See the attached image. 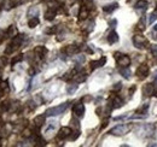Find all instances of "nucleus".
<instances>
[{"mask_svg":"<svg viewBox=\"0 0 157 147\" xmlns=\"http://www.w3.org/2000/svg\"><path fill=\"white\" fill-rule=\"evenodd\" d=\"M154 85L151 83H148L146 86L144 87V94L145 95H151V94H154Z\"/></svg>","mask_w":157,"mask_h":147,"instance_id":"obj_19","label":"nucleus"},{"mask_svg":"<svg viewBox=\"0 0 157 147\" xmlns=\"http://www.w3.org/2000/svg\"><path fill=\"white\" fill-rule=\"evenodd\" d=\"M125 118H127V115H123V116H119V117H115V121H119V119H125Z\"/></svg>","mask_w":157,"mask_h":147,"instance_id":"obj_28","label":"nucleus"},{"mask_svg":"<svg viewBox=\"0 0 157 147\" xmlns=\"http://www.w3.org/2000/svg\"><path fill=\"white\" fill-rule=\"evenodd\" d=\"M152 30H154V32H157V24H156V26L152 28Z\"/></svg>","mask_w":157,"mask_h":147,"instance_id":"obj_34","label":"nucleus"},{"mask_svg":"<svg viewBox=\"0 0 157 147\" xmlns=\"http://www.w3.org/2000/svg\"><path fill=\"white\" fill-rule=\"evenodd\" d=\"M134 7L137 10H146L148 7V1H145V0H139V1L134 5Z\"/></svg>","mask_w":157,"mask_h":147,"instance_id":"obj_18","label":"nucleus"},{"mask_svg":"<svg viewBox=\"0 0 157 147\" xmlns=\"http://www.w3.org/2000/svg\"><path fill=\"white\" fill-rule=\"evenodd\" d=\"M157 19V11H155V12H152L150 15V17H149V23L150 24H152V23L155 22Z\"/></svg>","mask_w":157,"mask_h":147,"instance_id":"obj_25","label":"nucleus"},{"mask_svg":"<svg viewBox=\"0 0 157 147\" xmlns=\"http://www.w3.org/2000/svg\"><path fill=\"white\" fill-rule=\"evenodd\" d=\"M45 117H46V116H44V115H39V116H36L35 118H34V124H35L36 127H41V126H44V124H45Z\"/></svg>","mask_w":157,"mask_h":147,"instance_id":"obj_14","label":"nucleus"},{"mask_svg":"<svg viewBox=\"0 0 157 147\" xmlns=\"http://www.w3.org/2000/svg\"><path fill=\"white\" fill-rule=\"evenodd\" d=\"M150 50H151V52H154V53H157V45H151Z\"/></svg>","mask_w":157,"mask_h":147,"instance_id":"obj_27","label":"nucleus"},{"mask_svg":"<svg viewBox=\"0 0 157 147\" xmlns=\"http://www.w3.org/2000/svg\"><path fill=\"white\" fill-rule=\"evenodd\" d=\"M3 35H4V32H3V30H0V44H1V42H3V40H4V36H3Z\"/></svg>","mask_w":157,"mask_h":147,"instance_id":"obj_29","label":"nucleus"},{"mask_svg":"<svg viewBox=\"0 0 157 147\" xmlns=\"http://www.w3.org/2000/svg\"><path fill=\"white\" fill-rule=\"evenodd\" d=\"M5 35H6V38H15L17 35V28L15 26H10L7 30L5 32Z\"/></svg>","mask_w":157,"mask_h":147,"instance_id":"obj_13","label":"nucleus"},{"mask_svg":"<svg viewBox=\"0 0 157 147\" xmlns=\"http://www.w3.org/2000/svg\"><path fill=\"white\" fill-rule=\"evenodd\" d=\"M77 85L76 83H74V85H71V86H68V88H67V92H68V94H74V92L77 89Z\"/></svg>","mask_w":157,"mask_h":147,"instance_id":"obj_23","label":"nucleus"},{"mask_svg":"<svg viewBox=\"0 0 157 147\" xmlns=\"http://www.w3.org/2000/svg\"><path fill=\"white\" fill-rule=\"evenodd\" d=\"M131 126H127V124H121V126H117V127H115L113 128L111 130H110V134H113V135H123L126 133H128L131 130Z\"/></svg>","mask_w":157,"mask_h":147,"instance_id":"obj_4","label":"nucleus"},{"mask_svg":"<svg viewBox=\"0 0 157 147\" xmlns=\"http://www.w3.org/2000/svg\"><path fill=\"white\" fill-rule=\"evenodd\" d=\"M154 94H155V97L157 98V87L155 88V91H154Z\"/></svg>","mask_w":157,"mask_h":147,"instance_id":"obj_33","label":"nucleus"},{"mask_svg":"<svg viewBox=\"0 0 157 147\" xmlns=\"http://www.w3.org/2000/svg\"><path fill=\"white\" fill-rule=\"evenodd\" d=\"M73 112H74V115L76 116V117H82L84 113H85V106H84V104H82V103L75 104L74 107H73Z\"/></svg>","mask_w":157,"mask_h":147,"instance_id":"obj_6","label":"nucleus"},{"mask_svg":"<svg viewBox=\"0 0 157 147\" xmlns=\"http://www.w3.org/2000/svg\"><path fill=\"white\" fill-rule=\"evenodd\" d=\"M122 88V85L121 83H116L114 87H113V91H119V89H121Z\"/></svg>","mask_w":157,"mask_h":147,"instance_id":"obj_26","label":"nucleus"},{"mask_svg":"<svg viewBox=\"0 0 157 147\" xmlns=\"http://www.w3.org/2000/svg\"><path fill=\"white\" fill-rule=\"evenodd\" d=\"M68 106H69V103H64V104L58 105V106H56V107H51V109H49L47 111H46L45 116H58V115L64 112V111L68 109Z\"/></svg>","mask_w":157,"mask_h":147,"instance_id":"obj_2","label":"nucleus"},{"mask_svg":"<svg viewBox=\"0 0 157 147\" xmlns=\"http://www.w3.org/2000/svg\"><path fill=\"white\" fill-rule=\"evenodd\" d=\"M133 42H134V46L138 47V48H144V45H148V40L144 35H135L133 38Z\"/></svg>","mask_w":157,"mask_h":147,"instance_id":"obj_5","label":"nucleus"},{"mask_svg":"<svg viewBox=\"0 0 157 147\" xmlns=\"http://www.w3.org/2000/svg\"><path fill=\"white\" fill-rule=\"evenodd\" d=\"M119 7V4L117 3H114V4H111V5H106V6H104L103 7V11L104 12H113V11H115L116 9Z\"/></svg>","mask_w":157,"mask_h":147,"instance_id":"obj_17","label":"nucleus"},{"mask_svg":"<svg viewBox=\"0 0 157 147\" xmlns=\"http://www.w3.org/2000/svg\"><path fill=\"white\" fill-rule=\"evenodd\" d=\"M120 72H121V75L123 76V77L126 79V80H129L131 79V70L127 68V66H125V68H122L121 70H120Z\"/></svg>","mask_w":157,"mask_h":147,"instance_id":"obj_20","label":"nucleus"},{"mask_svg":"<svg viewBox=\"0 0 157 147\" xmlns=\"http://www.w3.org/2000/svg\"><path fill=\"white\" fill-rule=\"evenodd\" d=\"M4 3H5V0H0V7L4 6Z\"/></svg>","mask_w":157,"mask_h":147,"instance_id":"obj_31","label":"nucleus"},{"mask_svg":"<svg viewBox=\"0 0 157 147\" xmlns=\"http://www.w3.org/2000/svg\"><path fill=\"white\" fill-rule=\"evenodd\" d=\"M108 41H109V44H115V42H117L119 41V35L116 32H111L109 34V36H108Z\"/></svg>","mask_w":157,"mask_h":147,"instance_id":"obj_16","label":"nucleus"},{"mask_svg":"<svg viewBox=\"0 0 157 147\" xmlns=\"http://www.w3.org/2000/svg\"><path fill=\"white\" fill-rule=\"evenodd\" d=\"M87 16H88V10L86 9V6H82L80 10V13H79V18L82 21V19H86Z\"/></svg>","mask_w":157,"mask_h":147,"instance_id":"obj_21","label":"nucleus"},{"mask_svg":"<svg viewBox=\"0 0 157 147\" xmlns=\"http://www.w3.org/2000/svg\"><path fill=\"white\" fill-rule=\"evenodd\" d=\"M34 53L39 58H44L45 54L47 53V50H46V47H44V46H36L35 48H34Z\"/></svg>","mask_w":157,"mask_h":147,"instance_id":"obj_10","label":"nucleus"},{"mask_svg":"<svg viewBox=\"0 0 157 147\" xmlns=\"http://www.w3.org/2000/svg\"><path fill=\"white\" fill-rule=\"evenodd\" d=\"M106 63V58L105 57H102L100 59H98V60H93L91 62V68L92 69H97V68H102L104 64Z\"/></svg>","mask_w":157,"mask_h":147,"instance_id":"obj_9","label":"nucleus"},{"mask_svg":"<svg viewBox=\"0 0 157 147\" xmlns=\"http://www.w3.org/2000/svg\"><path fill=\"white\" fill-rule=\"evenodd\" d=\"M70 134H71V129L70 128H69V127H63V128H61V130L58 132L57 138L63 140V139H67L68 136H70Z\"/></svg>","mask_w":157,"mask_h":147,"instance_id":"obj_8","label":"nucleus"},{"mask_svg":"<svg viewBox=\"0 0 157 147\" xmlns=\"http://www.w3.org/2000/svg\"><path fill=\"white\" fill-rule=\"evenodd\" d=\"M122 105H123V103H122V100L119 97L114 95L111 98V105H110V107H111V109H119V107L122 106Z\"/></svg>","mask_w":157,"mask_h":147,"instance_id":"obj_11","label":"nucleus"},{"mask_svg":"<svg viewBox=\"0 0 157 147\" xmlns=\"http://www.w3.org/2000/svg\"><path fill=\"white\" fill-rule=\"evenodd\" d=\"M154 81H155V83H157V74L154 76Z\"/></svg>","mask_w":157,"mask_h":147,"instance_id":"obj_32","label":"nucleus"},{"mask_svg":"<svg viewBox=\"0 0 157 147\" xmlns=\"http://www.w3.org/2000/svg\"><path fill=\"white\" fill-rule=\"evenodd\" d=\"M134 91H135V87H133V88H131V89H129V93H131V94L134 93Z\"/></svg>","mask_w":157,"mask_h":147,"instance_id":"obj_30","label":"nucleus"},{"mask_svg":"<svg viewBox=\"0 0 157 147\" xmlns=\"http://www.w3.org/2000/svg\"><path fill=\"white\" fill-rule=\"evenodd\" d=\"M56 17V10L55 9H49L47 11L45 12V18L47 19V21H52Z\"/></svg>","mask_w":157,"mask_h":147,"instance_id":"obj_15","label":"nucleus"},{"mask_svg":"<svg viewBox=\"0 0 157 147\" xmlns=\"http://www.w3.org/2000/svg\"><path fill=\"white\" fill-rule=\"evenodd\" d=\"M23 39H24V35H23V34L16 35V36L13 38V40H12V42L9 45V47H7L6 50H5V53L10 54V53H12V52H15L17 48H20V46L23 42Z\"/></svg>","mask_w":157,"mask_h":147,"instance_id":"obj_1","label":"nucleus"},{"mask_svg":"<svg viewBox=\"0 0 157 147\" xmlns=\"http://www.w3.org/2000/svg\"><path fill=\"white\" fill-rule=\"evenodd\" d=\"M39 23H40V21H39L38 17H33V18L29 19L28 26H29V28H35V27L39 24Z\"/></svg>","mask_w":157,"mask_h":147,"instance_id":"obj_22","label":"nucleus"},{"mask_svg":"<svg viewBox=\"0 0 157 147\" xmlns=\"http://www.w3.org/2000/svg\"><path fill=\"white\" fill-rule=\"evenodd\" d=\"M79 50H80V48H79L77 46H75V45H70V46H67V47H65V48L63 50V51H64L68 56H73V54H75V53H77Z\"/></svg>","mask_w":157,"mask_h":147,"instance_id":"obj_12","label":"nucleus"},{"mask_svg":"<svg viewBox=\"0 0 157 147\" xmlns=\"http://www.w3.org/2000/svg\"><path fill=\"white\" fill-rule=\"evenodd\" d=\"M137 75H138V77L145 79L149 75V66L146 65V64H142L137 70Z\"/></svg>","mask_w":157,"mask_h":147,"instance_id":"obj_7","label":"nucleus"},{"mask_svg":"<svg viewBox=\"0 0 157 147\" xmlns=\"http://www.w3.org/2000/svg\"><path fill=\"white\" fill-rule=\"evenodd\" d=\"M115 58H116V60H117V64L121 65L122 68L128 66L131 64V58L128 56H126V54H121V53H119V52H116Z\"/></svg>","mask_w":157,"mask_h":147,"instance_id":"obj_3","label":"nucleus"},{"mask_svg":"<svg viewBox=\"0 0 157 147\" xmlns=\"http://www.w3.org/2000/svg\"><path fill=\"white\" fill-rule=\"evenodd\" d=\"M22 60H23V54H18V56H16L12 60H11V64H12V65H16L17 63H20Z\"/></svg>","mask_w":157,"mask_h":147,"instance_id":"obj_24","label":"nucleus"}]
</instances>
